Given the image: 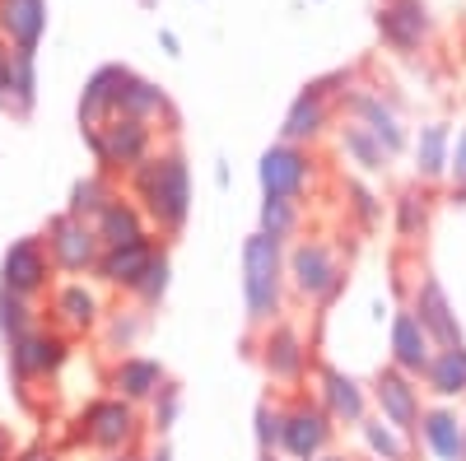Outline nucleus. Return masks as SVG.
Masks as SVG:
<instances>
[{
  "mask_svg": "<svg viewBox=\"0 0 466 461\" xmlns=\"http://www.w3.org/2000/svg\"><path fill=\"white\" fill-rule=\"evenodd\" d=\"M127 196L140 205L154 234H164V238L182 234L191 219V168H187V154L177 140L159 145L140 168L127 173Z\"/></svg>",
  "mask_w": 466,
  "mask_h": 461,
  "instance_id": "f257e3e1",
  "label": "nucleus"
},
{
  "mask_svg": "<svg viewBox=\"0 0 466 461\" xmlns=\"http://www.w3.org/2000/svg\"><path fill=\"white\" fill-rule=\"evenodd\" d=\"M285 294H289L285 243L266 238V234H252L243 243V307H248V326L266 331L270 322H280L285 317Z\"/></svg>",
  "mask_w": 466,
  "mask_h": 461,
  "instance_id": "f03ea898",
  "label": "nucleus"
},
{
  "mask_svg": "<svg viewBox=\"0 0 466 461\" xmlns=\"http://www.w3.org/2000/svg\"><path fill=\"white\" fill-rule=\"evenodd\" d=\"M285 280H289V294L313 303V307H331L350 276H345V261L336 252V243L327 238H294L285 247Z\"/></svg>",
  "mask_w": 466,
  "mask_h": 461,
  "instance_id": "7ed1b4c3",
  "label": "nucleus"
},
{
  "mask_svg": "<svg viewBox=\"0 0 466 461\" xmlns=\"http://www.w3.org/2000/svg\"><path fill=\"white\" fill-rule=\"evenodd\" d=\"M355 85V70H331L322 75V80L313 85H303L285 112V126H280V140L289 145H303V149H313L331 126H336V112H340V94Z\"/></svg>",
  "mask_w": 466,
  "mask_h": 461,
  "instance_id": "20e7f679",
  "label": "nucleus"
},
{
  "mask_svg": "<svg viewBox=\"0 0 466 461\" xmlns=\"http://www.w3.org/2000/svg\"><path fill=\"white\" fill-rule=\"evenodd\" d=\"M145 419H140V406H131V401H122V396H94V401H85V410H80V419H75V443H85V447H94L98 456H107V452H131V447H140L145 443Z\"/></svg>",
  "mask_w": 466,
  "mask_h": 461,
  "instance_id": "39448f33",
  "label": "nucleus"
},
{
  "mask_svg": "<svg viewBox=\"0 0 466 461\" xmlns=\"http://www.w3.org/2000/svg\"><path fill=\"white\" fill-rule=\"evenodd\" d=\"M85 145L94 154L98 173L116 177V173H131L140 168L154 149H159V126L136 122V117H107L103 126H85Z\"/></svg>",
  "mask_w": 466,
  "mask_h": 461,
  "instance_id": "423d86ee",
  "label": "nucleus"
},
{
  "mask_svg": "<svg viewBox=\"0 0 466 461\" xmlns=\"http://www.w3.org/2000/svg\"><path fill=\"white\" fill-rule=\"evenodd\" d=\"M257 364H261V373L276 382L280 392H303V382H308V373L318 368V359H313V345H308V336L294 326V322H270L261 336H257Z\"/></svg>",
  "mask_w": 466,
  "mask_h": 461,
  "instance_id": "0eeeda50",
  "label": "nucleus"
},
{
  "mask_svg": "<svg viewBox=\"0 0 466 461\" xmlns=\"http://www.w3.org/2000/svg\"><path fill=\"white\" fill-rule=\"evenodd\" d=\"M336 443V419L322 410L318 396L289 392L285 401V425H280V456L285 461H318Z\"/></svg>",
  "mask_w": 466,
  "mask_h": 461,
  "instance_id": "6e6552de",
  "label": "nucleus"
},
{
  "mask_svg": "<svg viewBox=\"0 0 466 461\" xmlns=\"http://www.w3.org/2000/svg\"><path fill=\"white\" fill-rule=\"evenodd\" d=\"M340 112H345V122H360L364 131H373L392 159H401V154L410 149V126L401 117L397 98H387L378 85H350L340 94Z\"/></svg>",
  "mask_w": 466,
  "mask_h": 461,
  "instance_id": "1a4fd4ad",
  "label": "nucleus"
},
{
  "mask_svg": "<svg viewBox=\"0 0 466 461\" xmlns=\"http://www.w3.org/2000/svg\"><path fill=\"white\" fill-rule=\"evenodd\" d=\"M43 247H47V256H52V266H56V276H66V280H85V276H94V266H98V252H103V243H98V234H94V224L89 219H75V215H52L47 224H43Z\"/></svg>",
  "mask_w": 466,
  "mask_h": 461,
  "instance_id": "9d476101",
  "label": "nucleus"
},
{
  "mask_svg": "<svg viewBox=\"0 0 466 461\" xmlns=\"http://www.w3.org/2000/svg\"><path fill=\"white\" fill-rule=\"evenodd\" d=\"M70 355H75V345H70V336L56 331V326H37V331H28V336H19V340L5 345V359H10V373H15L19 387L52 382V377L70 364Z\"/></svg>",
  "mask_w": 466,
  "mask_h": 461,
  "instance_id": "9b49d317",
  "label": "nucleus"
},
{
  "mask_svg": "<svg viewBox=\"0 0 466 461\" xmlns=\"http://www.w3.org/2000/svg\"><path fill=\"white\" fill-rule=\"evenodd\" d=\"M257 182H261V201H270V196L303 201L308 191H313V182H318V159H313V149L289 145V140H276V145L261 154Z\"/></svg>",
  "mask_w": 466,
  "mask_h": 461,
  "instance_id": "f8f14e48",
  "label": "nucleus"
},
{
  "mask_svg": "<svg viewBox=\"0 0 466 461\" xmlns=\"http://www.w3.org/2000/svg\"><path fill=\"white\" fill-rule=\"evenodd\" d=\"M56 285V266L43 247V238L28 234V238H15L5 247V256H0V289H10V294H24V298H43L52 294Z\"/></svg>",
  "mask_w": 466,
  "mask_h": 461,
  "instance_id": "ddd939ff",
  "label": "nucleus"
},
{
  "mask_svg": "<svg viewBox=\"0 0 466 461\" xmlns=\"http://www.w3.org/2000/svg\"><path fill=\"white\" fill-rule=\"evenodd\" d=\"M369 401H373V415L387 419V425H397L401 434H415L420 429V415H424V387L420 377L401 373V368H378V377L369 382Z\"/></svg>",
  "mask_w": 466,
  "mask_h": 461,
  "instance_id": "4468645a",
  "label": "nucleus"
},
{
  "mask_svg": "<svg viewBox=\"0 0 466 461\" xmlns=\"http://www.w3.org/2000/svg\"><path fill=\"white\" fill-rule=\"evenodd\" d=\"M107 317V307L98 298V289L89 280H56L52 294H47V326L66 331L70 340L75 336H94Z\"/></svg>",
  "mask_w": 466,
  "mask_h": 461,
  "instance_id": "2eb2a0df",
  "label": "nucleus"
},
{
  "mask_svg": "<svg viewBox=\"0 0 466 461\" xmlns=\"http://www.w3.org/2000/svg\"><path fill=\"white\" fill-rule=\"evenodd\" d=\"M373 24H378L382 43L392 52H401V56L424 52V47H430V37H434V15H430L424 0H378Z\"/></svg>",
  "mask_w": 466,
  "mask_h": 461,
  "instance_id": "dca6fc26",
  "label": "nucleus"
},
{
  "mask_svg": "<svg viewBox=\"0 0 466 461\" xmlns=\"http://www.w3.org/2000/svg\"><path fill=\"white\" fill-rule=\"evenodd\" d=\"M313 377H318V401H322V410L336 419V429H360L364 419L373 415V401H369V387L360 377H350V373H340V368H331V364H318L313 368Z\"/></svg>",
  "mask_w": 466,
  "mask_h": 461,
  "instance_id": "f3484780",
  "label": "nucleus"
},
{
  "mask_svg": "<svg viewBox=\"0 0 466 461\" xmlns=\"http://www.w3.org/2000/svg\"><path fill=\"white\" fill-rule=\"evenodd\" d=\"M168 368L154 359V355H116V364L107 368V387L112 396H122L131 406H149L154 396H159L168 387Z\"/></svg>",
  "mask_w": 466,
  "mask_h": 461,
  "instance_id": "a211bd4d",
  "label": "nucleus"
},
{
  "mask_svg": "<svg viewBox=\"0 0 466 461\" xmlns=\"http://www.w3.org/2000/svg\"><path fill=\"white\" fill-rule=\"evenodd\" d=\"M434 350H439V345L430 340V331H424L415 322V313L401 303L397 313H392V322H387V359H392V368H401L410 377H424Z\"/></svg>",
  "mask_w": 466,
  "mask_h": 461,
  "instance_id": "6ab92c4d",
  "label": "nucleus"
},
{
  "mask_svg": "<svg viewBox=\"0 0 466 461\" xmlns=\"http://www.w3.org/2000/svg\"><path fill=\"white\" fill-rule=\"evenodd\" d=\"M159 234H145L136 243H122V247H103L98 252V266H94V280L116 289V294H131L136 280L145 276V266L154 261V252H159Z\"/></svg>",
  "mask_w": 466,
  "mask_h": 461,
  "instance_id": "aec40b11",
  "label": "nucleus"
},
{
  "mask_svg": "<svg viewBox=\"0 0 466 461\" xmlns=\"http://www.w3.org/2000/svg\"><path fill=\"white\" fill-rule=\"evenodd\" d=\"M406 307L415 313V322L430 331L434 345H461V322H457V313H452V298H448V289H443L434 276H420V280H415Z\"/></svg>",
  "mask_w": 466,
  "mask_h": 461,
  "instance_id": "412c9836",
  "label": "nucleus"
},
{
  "mask_svg": "<svg viewBox=\"0 0 466 461\" xmlns=\"http://www.w3.org/2000/svg\"><path fill=\"white\" fill-rule=\"evenodd\" d=\"M420 452H430V461H466V429H461V415L448 401L424 406L420 415V429H415Z\"/></svg>",
  "mask_w": 466,
  "mask_h": 461,
  "instance_id": "4be33fe9",
  "label": "nucleus"
},
{
  "mask_svg": "<svg viewBox=\"0 0 466 461\" xmlns=\"http://www.w3.org/2000/svg\"><path fill=\"white\" fill-rule=\"evenodd\" d=\"M131 65L122 61H107L98 65L89 80H85V94H80V131L85 126H103L107 117H116V103H122V89L131 85Z\"/></svg>",
  "mask_w": 466,
  "mask_h": 461,
  "instance_id": "5701e85b",
  "label": "nucleus"
},
{
  "mask_svg": "<svg viewBox=\"0 0 466 461\" xmlns=\"http://www.w3.org/2000/svg\"><path fill=\"white\" fill-rule=\"evenodd\" d=\"M47 37V0H0V43L10 52L37 56Z\"/></svg>",
  "mask_w": 466,
  "mask_h": 461,
  "instance_id": "b1692460",
  "label": "nucleus"
},
{
  "mask_svg": "<svg viewBox=\"0 0 466 461\" xmlns=\"http://www.w3.org/2000/svg\"><path fill=\"white\" fill-rule=\"evenodd\" d=\"M448 154H452V126L448 122H424L410 135V173L420 186L448 182Z\"/></svg>",
  "mask_w": 466,
  "mask_h": 461,
  "instance_id": "393cba45",
  "label": "nucleus"
},
{
  "mask_svg": "<svg viewBox=\"0 0 466 461\" xmlns=\"http://www.w3.org/2000/svg\"><path fill=\"white\" fill-rule=\"evenodd\" d=\"M420 387H424V396L448 401V406L466 396V340L461 345H439L430 368H424V377H420Z\"/></svg>",
  "mask_w": 466,
  "mask_h": 461,
  "instance_id": "a878e982",
  "label": "nucleus"
},
{
  "mask_svg": "<svg viewBox=\"0 0 466 461\" xmlns=\"http://www.w3.org/2000/svg\"><path fill=\"white\" fill-rule=\"evenodd\" d=\"M94 234H98V243H103V247H122V243H136V238L154 234V228H149V219L140 215V205L127 196V191H116V196L98 210Z\"/></svg>",
  "mask_w": 466,
  "mask_h": 461,
  "instance_id": "bb28decb",
  "label": "nucleus"
},
{
  "mask_svg": "<svg viewBox=\"0 0 466 461\" xmlns=\"http://www.w3.org/2000/svg\"><path fill=\"white\" fill-rule=\"evenodd\" d=\"M116 117H136V122H149V126H173L177 122V112L168 103V94L145 80V75H131V85L122 89V103H116Z\"/></svg>",
  "mask_w": 466,
  "mask_h": 461,
  "instance_id": "cd10ccee",
  "label": "nucleus"
},
{
  "mask_svg": "<svg viewBox=\"0 0 466 461\" xmlns=\"http://www.w3.org/2000/svg\"><path fill=\"white\" fill-rule=\"evenodd\" d=\"M336 145H340V154H345V164H355L364 177H382L387 168H392L397 159L382 149V140L373 135V131H364L360 122H345V126H336Z\"/></svg>",
  "mask_w": 466,
  "mask_h": 461,
  "instance_id": "c85d7f7f",
  "label": "nucleus"
},
{
  "mask_svg": "<svg viewBox=\"0 0 466 461\" xmlns=\"http://www.w3.org/2000/svg\"><path fill=\"white\" fill-rule=\"evenodd\" d=\"M360 443L373 461H415V434H401L397 425H387V419L369 415L364 425H360Z\"/></svg>",
  "mask_w": 466,
  "mask_h": 461,
  "instance_id": "c756f323",
  "label": "nucleus"
},
{
  "mask_svg": "<svg viewBox=\"0 0 466 461\" xmlns=\"http://www.w3.org/2000/svg\"><path fill=\"white\" fill-rule=\"evenodd\" d=\"M430 219H434V201L424 196V186H406L392 196V228L401 243H420L424 234H430Z\"/></svg>",
  "mask_w": 466,
  "mask_h": 461,
  "instance_id": "7c9ffc66",
  "label": "nucleus"
},
{
  "mask_svg": "<svg viewBox=\"0 0 466 461\" xmlns=\"http://www.w3.org/2000/svg\"><path fill=\"white\" fill-rule=\"evenodd\" d=\"M303 228V201H289V196H270L261 201V215H257V234L276 238V243H294Z\"/></svg>",
  "mask_w": 466,
  "mask_h": 461,
  "instance_id": "2f4dec72",
  "label": "nucleus"
},
{
  "mask_svg": "<svg viewBox=\"0 0 466 461\" xmlns=\"http://www.w3.org/2000/svg\"><path fill=\"white\" fill-rule=\"evenodd\" d=\"M103 345H107V350L112 355H122V350H136V340L149 331V313H145V307L140 303H131V307H116V313H107L103 317Z\"/></svg>",
  "mask_w": 466,
  "mask_h": 461,
  "instance_id": "473e14b6",
  "label": "nucleus"
},
{
  "mask_svg": "<svg viewBox=\"0 0 466 461\" xmlns=\"http://www.w3.org/2000/svg\"><path fill=\"white\" fill-rule=\"evenodd\" d=\"M37 326H43V307H37L33 298H24V294L0 289V340L10 345V340H19Z\"/></svg>",
  "mask_w": 466,
  "mask_h": 461,
  "instance_id": "72a5a7b5",
  "label": "nucleus"
},
{
  "mask_svg": "<svg viewBox=\"0 0 466 461\" xmlns=\"http://www.w3.org/2000/svg\"><path fill=\"white\" fill-rule=\"evenodd\" d=\"M116 196V186H112V177L107 173H89V177H80L70 186V201H66V215H75V219H98V210L107 205Z\"/></svg>",
  "mask_w": 466,
  "mask_h": 461,
  "instance_id": "f704fd0d",
  "label": "nucleus"
},
{
  "mask_svg": "<svg viewBox=\"0 0 466 461\" xmlns=\"http://www.w3.org/2000/svg\"><path fill=\"white\" fill-rule=\"evenodd\" d=\"M168 280H173V261H168V247H159V252H154V261L145 266V276L136 280V289H131L127 298H131V303H140L145 313H149V307H159V303H164Z\"/></svg>",
  "mask_w": 466,
  "mask_h": 461,
  "instance_id": "c9c22d12",
  "label": "nucleus"
},
{
  "mask_svg": "<svg viewBox=\"0 0 466 461\" xmlns=\"http://www.w3.org/2000/svg\"><path fill=\"white\" fill-rule=\"evenodd\" d=\"M345 210L355 215V224L364 228V234L382 228V196H378L364 177H345Z\"/></svg>",
  "mask_w": 466,
  "mask_h": 461,
  "instance_id": "e433bc0d",
  "label": "nucleus"
},
{
  "mask_svg": "<svg viewBox=\"0 0 466 461\" xmlns=\"http://www.w3.org/2000/svg\"><path fill=\"white\" fill-rule=\"evenodd\" d=\"M33 103H37V56L15 52V80H10V103H5V112H10V117H28Z\"/></svg>",
  "mask_w": 466,
  "mask_h": 461,
  "instance_id": "4c0bfd02",
  "label": "nucleus"
},
{
  "mask_svg": "<svg viewBox=\"0 0 466 461\" xmlns=\"http://www.w3.org/2000/svg\"><path fill=\"white\" fill-rule=\"evenodd\" d=\"M280 425H285V401H261L252 415V434H257L261 456L280 452Z\"/></svg>",
  "mask_w": 466,
  "mask_h": 461,
  "instance_id": "58836bf2",
  "label": "nucleus"
},
{
  "mask_svg": "<svg viewBox=\"0 0 466 461\" xmlns=\"http://www.w3.org/2000/svg\"><path fill=\"white\" fill-rule=\"evenodd\" d=\"M177 415H182V387H177V382H168V387L149 401V419H145V425L154 434H168L177 425Z\"/></svg>",
  "mask_w": 466,
  "mask_h": 461,
  "instance_id": "ea45409f",
  "label": "nucleus"
},
{
  "mask_svg": "<svg viewBox=\"0 0 466 461\" xmlns=\"http://www.w3.org/2000/svg\"><path fill=\"white\" fill-rule=\"evenodd\" d=\"M448 182L466 186V126L452 131V154H448Z\"/></svg>",
  "mask_w": 466,
  "mask_h": 461,
  "instance_id": "a19ab883",
  "label": "nucleus"
},
{
  "mask_svg": "<svg viewBox=\"0 0 466 461\" xmlns=\"http://www.w3.org/2000/svg\"><path fill=\"white\" fill-rule=\"evenodd\" d=\"M10 80H15V52L10 43H0V107L10 103Z\"/></svg>",
  "mask_w": 466,
  "mask_h": 461,
  "instance_id": "79ce46f5",
  "label": "nucleus"
},
{
  "mask_svg": "<svg viewBox=\"0 0 466 461\" xmlns=\"http://www.w3.org/2000/svg\"><path fill=\"white\" fill-rule=\"evenodd\" d=\"M19 456V447H15V434L5 429V425H0V461H15Z\"/></svg>",
  "mask_w": 466,
  "mask_h": 461,
  "instance_id": "37998d69",
  "label": "nucleus"
},
{
  "mask_svg": "<svg viewBox=\"0 0 466 461\" xmlns=\"http://www.w3.org/2000/svg\"><path fill=\"white\" fill-rule=\"evenodd\" d=\"M15 461H61L56 452H47V447H28V452H19Z\"/></svg>",
  "mask_w": 466,
  "mask_h": 461,
  "instance_id": "c03bdc74",
  "label": "nucleus"
},
{
  "mask_svg": "<svg viewBox=\"0 0 466 461\" xmlns=\"http://www.w3.org/2000/svg\"><path fill=\"white\" fill-rule=\"evenodd\" d=\"M98 461H149V452L131 447V452H107V456H98Z\"/></svg>",
  "mask_w": 466,
  "mask_h": 461,
  "instance_id": "a18cd8bd",
  "label": "nucleus"
},
{
  "mask_svg": "<svg viewBox=\"0 0 466 461\" xmlns=\"http://www.w3.org/2000/svg\"><path fill=\"white\" fill-rule=\"evenodd\" d=\"M159 43H164L168 56H177V37H173V33H159Z\"/></svg>",
  "mask_w": 466,
  "mask_h": 461,
  "instance_id": "49530a36",
  "label": "nucleus"
},
{
  "mask_svg": "<svg viewBox=\"0 0 466 461\" xmlns=\"http://www.w3.org/2000/svg\"><path fill=\"white\" fill-rule=\"evenodd\" d=\"M149 461H173V447H168V443H159V452H149Z\"/></svg>",
  "mask_w": 466,
  "mask_h": 461,
  "instance_id": "de8ad7c7",
  "label": "nucleus"
},
{
  "mask_svg": "<svg viewBox=\"0 0 466 461\" xmlns=\"http://www.w3.org/2000/svg\"><path fill=\"white\" fill-rule=\"evenodd\" d=\"M452 205H466V186H452V196H448Z\"/></svg>",
  "mask_w": 466,
  "mask_h": 461,
  "instance_id": "09e8293b",
  "label": "nucleus"
},
{
  "mask_svg": "<svg viewBox=\"0 0 466 461\" xmlns=\"http://www.w3.org/2000/svg\"><path fill=\"white\" fill-rule=\"evenodd\" d=\"M318 461H355V456H345V452H336V447H331V452H327V456H318Z\"/></svg>",
  "mask_w": 466,
  "mask_h": 461,
  "instance_id": "8fccbe9b",
  "label": "nucleus"
},
{
  "mask_svg": "<svg viewBox=\"0 0 466 461\" xmlns=\"http://www.w3.org/2000/svg\"><path fill=\"white\" fill-rule=\"evenodd\" d=\"M261 461H285V456H280V452H270V456H261Z\"/></svg>",
  "mask_w": 466,
  "mask_h": 461,
  "instance_id": "3c124183",
  "label": "nucleus"
},
{
  "mask_svg": "<svg viewBox=\"0 0 466 461\" xmlns=\"http://www.w3.org/2000/svg\"><path fill=\"white\" fill-rule=\"evenodd\" d=\"M461 429H466V415H461Z\"/></svg>",
  "mask_w": 466,
  "mask_h": 461,
  "instance_id": "603ef678",
  "label": "nucleus"
},
{
  "mask_svg": "<svg viewBox=\"0 0 466 461\" xmlns=\"http://www.w3.org/2000/svg\"><path fill=\"white\" fill-rule=\"evenodd\" d=\"M360 461H373V456H360Z\"/></svg>",
  "mask_w": 466,
  "mask_h": 461,
  "instance_id": "864d4df0",
  "label": "nucleus"
}]
</instances>
